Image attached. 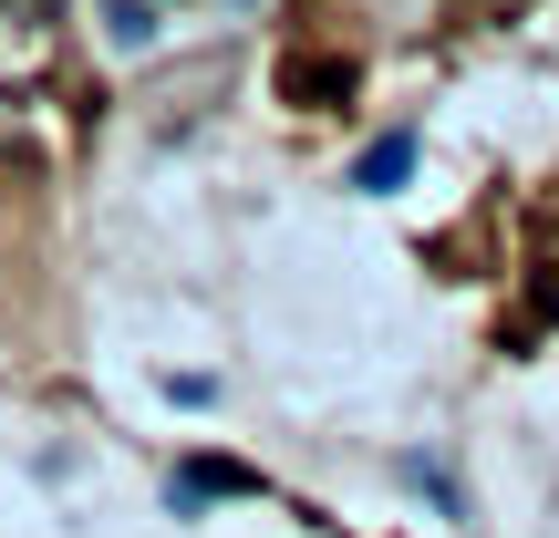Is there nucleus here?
<instances>
[{
	"instance_id": "obj_1",
	"label": "nucleus",
	"mask_w": 559,
	"mask_h": 538,
	"mask_svg": "<svg viewBox=\"0 0 559 538\" xmlns=\"http://www.w3.org/2000/svg\"><path fill=\"white\" fill-rule=\"evenodd\" d=\"M280 94H290V104H342V94H353V62H280Z\"/></svg>"
},
{
	"instance_id": "obj_3",
	"label": "nucleus",
	"mask_w": 559,
	"mask_h": 538,
	"mask_svg": "<svg viewBox=\"0 0 559 538\" xmlns=\"http://www.w3.org/2000/svg\"><path fill=\"white\" fill-rule=\"evenodd\" d=\"M539 311H549V321H559V279H549V270H539Z\"/></svg>"
},
{
	"instance_id": "obj_2",
	"label": "nucleus",
	"mask_w": 559,
	"mask_h": 538,
	"mask_svg": "<svg viewBox=\"0 0 559 538\" xmlns=\"http://www.w3.org/2000/svg\"><path fill=\"white\" fill-rule=\"evenodd\" d=\"M404 166H415V135H383V145H373V156H362V166H353V177H362V187H394V177H404Z\"/></svg>"
}]
</instances>
